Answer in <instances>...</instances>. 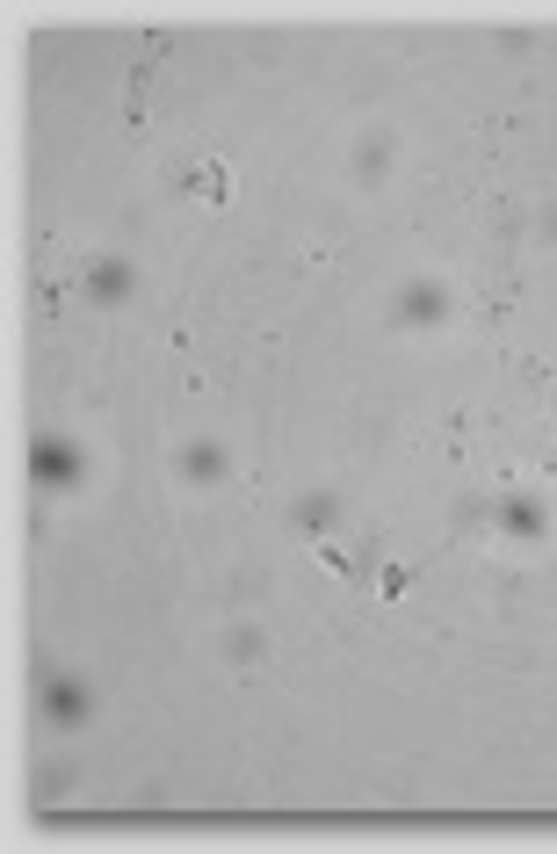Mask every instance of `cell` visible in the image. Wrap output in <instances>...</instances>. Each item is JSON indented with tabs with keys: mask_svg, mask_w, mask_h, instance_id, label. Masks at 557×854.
I'll return each instance as SVG.
<instances>
[{
	"mask_svg": "<svg viewBox=\"0 0 557 854\" xmlns=\"http://www.w3.org/2000/svg\"><path fill=\"white\" fill-rule=\"evenodd\" d=\"M167 189H174L181 203H196V210L218 218V210H232V160L189 145V152H174V160H167Z\"/></svg>",
	"mask_w": 557,
	"mask_h": 854,
	"instance_id": "obj_1",
	"label": "cell"
},
{
	"mask_svg": "<svg viewBox=\"0 0 557 854\" xmlns=\"http://www.w3.org/2000/svg\"><path fill=\"white\" fill-rule=\"evenodd\" d=\"M312 558H319L333 579H348V572H355V551H348V543H333V536H319V543H312Z\"/></svg>",
	"mask_w": 557,
	"mask_h": 854,
	"instance_id": "obj_2",
	"label": "cell"
},
{
	"mask_svg": "<svg viewBox=\"0 0 557 854\" xmlns=\"http://www.w3.org/2000/svg\"><path fill=\"white\" fill-rule=\"evenodd\" d=\"M406 579H413L406 565H384V579H377V594H384V601H398V594H406Z\"/></svg>",
	"mask_w": 557,
	"mask_h": 854,
	"instance_id": "obj_3",
	"label": "cell"
}]
</instances>
